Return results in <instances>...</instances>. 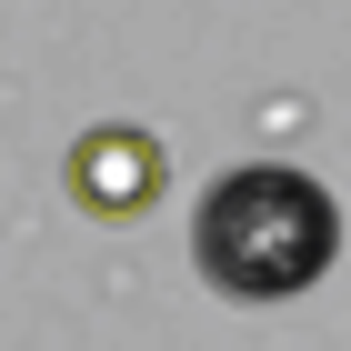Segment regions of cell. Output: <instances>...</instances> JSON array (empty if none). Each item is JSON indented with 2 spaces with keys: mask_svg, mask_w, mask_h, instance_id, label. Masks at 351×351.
<instances>
[{
  "mask_svg": "<svg viewBox=\"0 0 351 351\" xmlns=\"http://www.w3.org/2000/svg\"><path fill=\"white\" fill-rule=\"evenodd\" d=\"M191 261L221 301H291L341 261V201L301 161H241L201 191Z\"/></svg>",
  "mask_w": 351,
  "mask_h": 351,
  "instance_id": "cell-1",
  "label": "cell"
},
{
  "mask_svg": "<svg viewBox=\"0 0 351 351\" xmlns=\"http://www.w3.org/2000/svg\"><path fill=\"white\" fill-rule=\"evenodd\" d=\"M161 181H171V151H161L151 131H131V121H101V131L71 141V201H81V211H101V221L151 211V201H161Z\"/></svg>",
  "mask_w": 351,
  "mask_h": 351,
  "instance_id": "cell-2",
  "label": "cell"
}]
</instances>
